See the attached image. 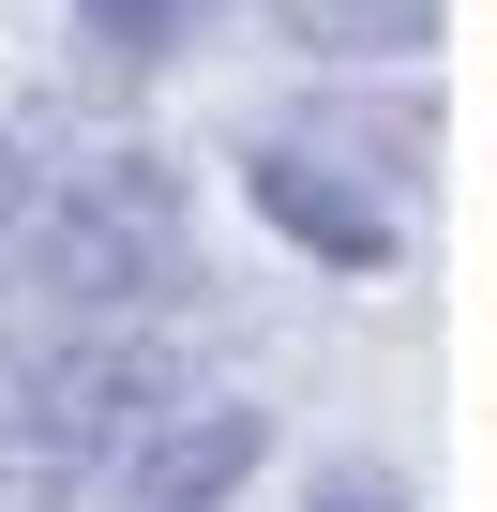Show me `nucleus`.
Instances as JSON below:
<instances>
[{
    "label": "nucleus",
    "mask_w": 497,
    "mask_h": 512,
    "mask_svg": "<svg viewBox=\"0 0 497 512\" xmlns=\"http://www.w3.org/2000/svg\"><path fill=\"white\" fill-rule=\"evenodd\" d=\"M257 452H272V407H241V392H181V407L121 452V497H136V512H226L241 482H257Z\"/></svg>",
    "instance_id": "20e7f679"
},
{
    "label": "nucleus",
    "mask_w": 497,
    "mask_h": 512,
    "mask_svg": "<svg viewBox=\"0 0 497 512\" xmlns=\"http://www.w3.org/2000/svg\"><path fill=\"white\" fill-rule=\"evenodd\" d=\"M241 196H257V226H287L317 272H392V256H407V241H392V211H377V181H362L347 151H317L302 121L241 151Z\"/></svg>",
    "instance_id": "7ed1b4c3"
},
{
    "label": "nucleus",
    "mask_w": 497,
    "mask_h": 512,
    "mask_svg": "<svg viewBox=\"0 0 497 512\" xmlns=\"http://www.w3.org/2000/svg\"><path fill=\"white\" fill-rule=\"evenodd\" d=\"M287 16H302L317 46H347V61H422V46H437L422 0H287Z\"/></svg>",
    "instance_id": "423d86ee"
},
{
    "label": "nucleus",
    "mask_w": 497,
    "mask_h": 512,
    "mask_svg": "<svg viewBox=\"0 0 497 512\" xmlns=\"http://www.w3.org/2000/svg\"><path fill=\"white\" fill-rule=\"evenodd\" d=\"M76 16H91V46L166 61V46H196V31H226V16H287V0H76Z\"/></svg>",
    "instance_id": "39448f33"
},
{
    "label": "nucleus",
    "mask_w": 497,
    "mask_h": 512,
    "mask_svg": "<svg viewBox=\"0 0 497 512\" xmlns=\"http://www.w3.org/2000/svg\"><path fill=\"white\" fill-rule=\"evenodd\" d=\"M317 512H362V497H317ZM377 512H392V497H377Z\"/></svg>",
    "instance_id": "1a4fd4ad"
},
{
    "label": "nucleus",
    "mask_w": 497,
    "mask_h": 512,
    "mask_svg": "<svg viewBox=\"0 0 497 512\" xmlns=\"http://www.w3.org/2000/svg\"><path fill=\"white\" fill-rule=\"evenodd\" d=\"M91 482H106V467H91V452H61L46 422H0V512H76Z\"/></svg>",
    "instance_id": "0eeeda50"
},
{
    "label": "nucleus",
    "mask_w": 497,
    "mask_h": 512,
    "mask_svg": "<svg viewBox=\"0 0 497 512\" xmlns=\"http://www.w3.org/2000/svg\"><path fill=\"white\" fill-rule=\"evenodd\" d=\"M16 196H31V166H16V136H0V241H16Z\"/></svg>",
    "instance_id": "6e6552de"
},
{
    "label": "nucleus",
    "mask_w": 497,
    "mask_h": 512,
    "mask_svg": "<svg viewBox=\"0 0 497 512\" xmlns=\"http://www.w3.org/2000/svg\"><path fill=\"white\" fill-rule=\"evenodd\" d=\"M0 256H31V287H61L76 317H166L196 287V211L151 151H76V166H31Z\"/></svg>",
    "instance_id": "f257e3e1"
},
{
    "label": "nucleus",
    "mask_w": 497,
    "mask_h": 512,
    "mask_svg": "<svg viewBox=\"0 0 497 512\" xmlns=\"http://www.w3.org/2000/svg\"><path fill=\"white\" fill-rule=\"evenodd\" d=\"M181 392H196V377L166 362V332H151V317H76V332H46V347L16 362V422H46V437H61V452H91V467H121Z\"/></svg>",
    "instance_id": "f03ea898"
}]
</instances>
